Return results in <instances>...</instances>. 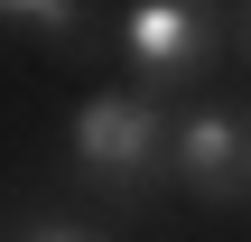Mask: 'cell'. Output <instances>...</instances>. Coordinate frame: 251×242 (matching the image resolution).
Here are the masks:
<instances>
[{"instance_id":"cell-1","label":"cell","mask_w":251,"mask_h":242,"mask_svg":"<svg viewBox=\"0 0 251 242\" xmlns=\"http://www.w3.org/2000/svg\"><path fill=\"white\" fill-rule=\"evenodd\" d=\"M65 159H75L84 187H102V196H121V205H149V196L168 187V103H149V93H130V84L84 93L75 121H65Z\"/></svg>"},{"instance_id":"cell-2","label":"cell","mask_w":251,"mask_h":242,"mask_svg":"<svg viewBox=\"0 0 251 242\" xmlns=\"http://www.w3.org/2000/svg\"><path fill=\"white\" fill-rule=\"evenodd\" d=\"M214 47H224V9H196V0H140L121 19V56L140 75L130 93H149V103H168L177 84H196L214 65Z\"/></svg>"},{"instance_id":"cell-3","label":"cell","mask_w":251,"mask_h":242,"mask_svg":"<svg viewBox=\"0 0 251 242\" xmlns=\"http://www.w3.org/2000/svg\"><path fill=\"white\" fill-rule=\"evenodd\" d=\"M168 177L196 205H251V112H233V103H186L168 121Z\"/></svg>"},{"instance_id":"cell-4","label":"cell","mask_w":251,"mask_h":242,"mask_svg":"<svg viewBox=\"0 0 251 242\" xmlns=\"http://www.w3.org/2000/svg\"><path fill=\"white\" fill-rule=\"evenodd\" d=\"M84 0H0V37H37V47H84Z\"/></svg>"},{"instance_id":"cell-5","label":"cell","mask_w":251,"mask_h":242,"mask_svg":"<svg viewBox=\"0 0 251 242\" xmlns=\"http://www.w3.org/2000/svg\"><path fill=\"white\" fill-rule=\"evenodd\" d=\"M0 242H112L102 224H75L65 205H19L9 224H0Z\"/></svg>"},{"instance_id":"cell-6","label":"cell","mask_w":251,"mask_h":242,"mask_svg":"<svg viewBox=\"0 0 251 242\" xmlns=\"http://www.w3.org/2000/svg\"><path fill=\"white\" fill-rule=\"evenodd\" d=\"M233 47H242V65H251V9H233Z\"/></svg>"}]
</instances>
